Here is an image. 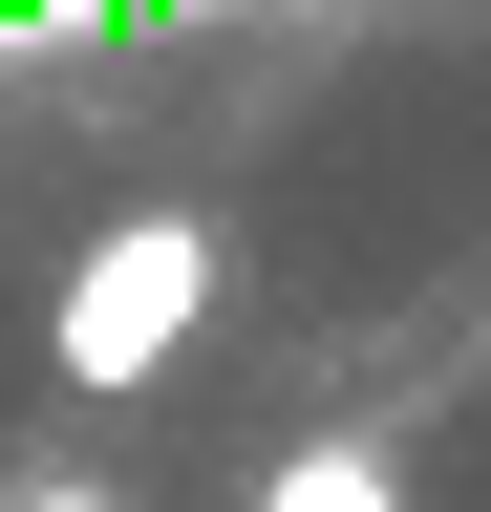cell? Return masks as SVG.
Instances as JSON below:
<instances>
[{
	"mask_svg": "<svg viewBox=\"0 0 491 512\" xmlns=\"http://www.w3.org/2000/svg\"><path fill=\"white\" fill-rule=\"evenodd\" d=\"M193 320H214V214H193V192H150V214H107V235L65 256L43 363H65L86 406H150V384L193 363Z\"/></svg>",
	"mask_w": 491,
	"mask_h": 512,
	"instance_id": "obj_1",
	"label": "cell"
},
{
	"mask_svg": "<svg viewBox=\"0 0 491 512\" xmlns=\"http://www.w3.org/2000/svg\"><path fill=\"white\" fill-rule=\"evenodd\" d=\"M0 512H129V491H107V470H43V491H0Z\"/></svg>",
	"mask_w": 491,
	"mask_h": 512,
	"instance_id": "obj_3",
	"label": "cell"
},
{
	"mask_svg": "<svg viewBox=\"0 0 491 512\" xmlns=\"http://www.w3.org/2000/svg\"><path fill=\"white\" fill-rule=\"evenodd\" d=\"M257 512H406V470H385L363 427H321V448H278V470H257Z\"/></svg>",
	"mask_w": 491,
	"mask_h": 512,
	"instance_id": "obj_2",
	"label": "cell"
}]
</instances>
